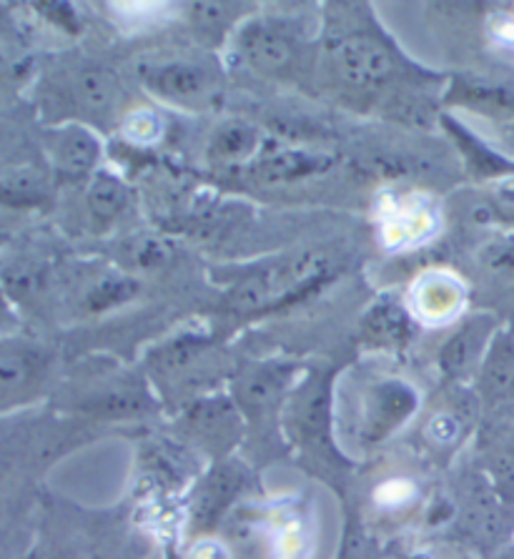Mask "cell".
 Here are the masks:
<instances>
[{
  "instance_id": "cell-1",
  "label": "cell",
  "mask_w": 514,
  "mask_h": 559,
  "mask_svg": "<svg viewBox=\"0 0 514 559\" xmlns=\"http://www.w3.org/2000/svg\"><path fill=\"white\" fill-rule=\"evenodd\" d=\"M417 396L407 384L399 381H384L379 384L367 402V419H364V437L369 442H379L390 435L392 429L407 421L415 412Z\"/></svg>"
},
{
  "instance_id": "cell-2",
  "label": "cell",
  "mask_w": 514,
  "mask_h": 559,
  "mask_svg": "<svg viewBox=\"0 0 514 559\" xmlns=\"http://www.w3.org/2000/svg\"><path fill=\"white\" fill-rule=\"evenodd\" d=\"M334 58L344 81L354 83V86H374V83H382L386 75H390L392 68L384 50L369 44L364 38L344 40V44L336 48Z\"/></svg>"
},
{
  "instance_id": "cell-3",
  "label": "cell",
  "mask_w": 514,
  "mask_h": 559,
  "mask_svg": "<svg viewBox=\"0 0 514 559\" xmlns=\"http://www.w3.org/2000/svg\"><path fill=\"white\" fill-rule=\"evenodd\" d=\"M243 50H247V58L256 68H264V71H279L282 66L289 63V44L279 36V33L264 28V25H254V28L247 31L243 36Z\"/></svg>"
},
{
  "instance_id": "cell-4",
  "label": "cell",
  "mask_w": 514,
  "mask_h": 559,
  "mask_svg": "<svg viewBox=\"0 0 514 559\" xmlns=\"http://www.w3.org/2000/svg\"><path fill=\"white\" fill-rule=\"evenodd\" d=\"M151 83H154V86L162 93H166V96L193 98V96H201V93L206 91L208 75L196 66L176 63V66L162 68L156 75H151Z\"/></svg>"
},
{
  "instance_id": "cell-5",
  "label": "cell",
  "mask_w": 514,
  "mask_h": 559,
  "mask_svg": "<svg viewBox=\"0 0 514 559\" xmlns=\"http://www.w3.org/2000/svg\"><path fill=\"white\" fill-rule=\"evenodd\" d=\"M56 158L65 171L81 174L88 171L98 158V141L83 129H69L61 133L56 143Z\"/></svg>"
},
{
  "instance_id": "cell-6",
  "label": "cell",
  "mask_w": 514,
  "mask_h": 559,
  "mask_svg": "<svg viewBox=\"0 0 514 559\" xmlns=\"http://www.w3.org/2000/svg\"><path fill=\"white\" fill-rule=\"evenodd\" d=\"M485 384L497 400H514V344L510 338H500L492 349L485 369Z\"/></svg>"
},
{
  "instance_id": "cell-7",
  "label": "cell",
  "mask_w": 514,
  "mask_h": 559,
  "mask_svg": "<svg viewBox=\"0 0 514 559\" xmlns=\"http://www.w3.org/2000/svg\"><path fill=\"white\" fill-rule=\"evenodd\" d=\"M326 168V160L299 154V151H284V154H274L259 166V179L264 181H289L299 179V176H309Z\"/></svg>"
},
{
  "instance_id": "cell-8",
  "label": "cell",
  "mask_w": 514,
  "mask_h": 559,
  "mask_svg": "<svg viewBox=\"0 0 514 559\" xmlns=\"http://www.w3.org/2000/svg\"><path fill=\"white\" fill-rule=\"evenodd\" d=\"M79 98L94 111H111L121 98V88L111 73L86 71L79 79Z\"/></svg>"
},
{
  "instance_id": "cell-9",
  "label": "cell",
  "mask_w": 514,
  "mask_h": 559,
  "mask_svg": "<svg viewBox=\"0 0 514 559\" xmlns=\"http://www.w3.org/2000/svg\"><path fill=\"white\" fill-rule=\"evenodd\" d=\"M256 131L251 129V126L247 123H231L226 126V129H222L216 133L214 139V146H211V151H214V156L218 158H243L249 156L251 151L256 148Z\"/></svg>"
},
{
  "instance_id": "cell-10",
  "label": "cell",
  "mask_w": 514,
  "mask_h": 559,
  "mask_svg": "<svg viewBox=\"0 0 514 559\" xmlns=\"http://www.w3.org/2000/svg\"><path fill=\"white\" fill-rule=\"evenodd\" d=\"M91 209L100 218H113L118 211L125 206V189L121 181H116L113 176L100 174L98 179L91 186Z\"/></svg>"
},
{
  "instance_id": "cell-11",
  "label": "cell",
  "mask_w": 514,
  "mask_h": 559,
  "mask_svg": "<svg viewBox=\"0 0 514 559\" xmlns=\"http://www.w3.org/2000/svg\"><path fill=\"white\" fill-rule=\"evenodd\" d=\"M421 296H434V299L419 301V309H425L432 319H440L444 313H452L459 304V289L457 284L450 282V278H429V282L421 286Z\"/></svg>"
},
{
  "instance_id": "cell-12",
  "label": "cell",
  "mask_w": 514,
  "mask_h": 559,
  "mask_svg": "<svg viewBox=\"0 0 514 559\" xmlns=\"http://www.w3.org/2000/svg\"><path fill=\"white\" fill-rule=\"evenodd\" d=\"M479 326H482V321H475V324L467 326L465 332H459L450 344H446V349L442 354L444 367L459 369V367H465L471 357H475V352L479 346V336H482V329Z\"/></svg>"
},
{
  "instance_id": "cell-13",
  "label": "cell",
  "mask_w": 514,
  "mask_h": 559,
  "mask_svg": "<svg viewBox=\"0 0 514 559\" xmlns=\"http://www.w3.org/2000/svg\"><path fill=\"white\" fill-rule=\"evenodd\" d=\"M234 492H236V474H229V472L216 474V479L211 481L206 489V497L201 499L199 514H204V522L214 520L218 510H224V507L229 504Z\"/></svg>"
},
{
  "instance_id": "cell-14",
  "label": "cell",
  "mask_w": 514,
  "mask_h": 559,
  "mask_svg": "<svg viewBox=\"0 0 514 559\" xmlns=\"http://www.w3.org/2000/svg\"><path fill=\"white\" fill-rule=\"evenodd\" d=\"M369 332L374 336H384V338H399L407 334V313L402 309L394 307V304H384L379 307L372 317H369Z\"/></svg>"
},
{
  "instance_id": "cell-15",
  "label": "cell",
  "mask_w": 514,
  "mask_h": 559,
  "mask_svg": "<svg viewBox=\"0 0 514 559\" xmlns=\"http://www.w3.org/2000/svg\"><path fill=\"white\" fill-rule=\"evenodd\" d=\"M492 474L497 485L510 499L514 497V442H507L504 447L497 449L492 456Z\"/></svg>"
},
{
  "instance_id": "cell-16",
  "label": "cell",
  "mask_w": 514,
  "mask_h": 559,
  "mask_svg": "<svg viewBox=\"0 0 514 559\" xmlns=\"http://www.w3.org/2000/svg\"><path fill=\"white\" fill-rule=\"evenodd\" d=\"M125 131L139 141H151L156 139L158 133V121L154 118V114H136L129 123H125Z\"/></svg>"
},
{
  "instance_id": "cell-17",
  "label": "cell",
  "mask_w": 514,
  "mask_h": 559,
  "mask_svg": "<svg viewBox=\"0 0 514 559\" xmlns=\"http://www.w3.org/2000/svg\"><path fill=\"white\" fill-rule=\"evenodd\" d=\"M191 559H229L224 552V547H218L216 542H201V545L193 549Z\"/></svg>"
},
{
  "instance_id": "cell-18",
  "label": "cell",
  "mask_w": 514,
  "mask_h": 559,
  "mask_svg": "<svg viewBox=\"0 0 514 559\" xmlns=\"http://www.w3.org/2000/svg\"><path fill=\"white\" fill-rule=\"evenodd\" d=\"M432 435L437 439H452L454 435H457V425L450 417H437L432 421Z\"/></svg>"
}]
</instances>
